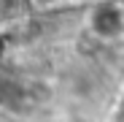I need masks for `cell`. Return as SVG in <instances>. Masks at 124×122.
Segmentation results:
<instances>
[{
	"label": "cell",
	"mask_w": 124,
	"mask_h": 122,
	"mask_svg": "<svg viewBox=\"0 0 124 122\" xmlns=\"http://www.w3.org/2000/svg\"><path fill=\"white\" fill-rule=\"evenodd\" d=\"M119 30H121V14H119V8H100L94 14V33L97 35L111 38Z\"/></svg>",
	"instance_id": "cell-1"
}]
</instances>
